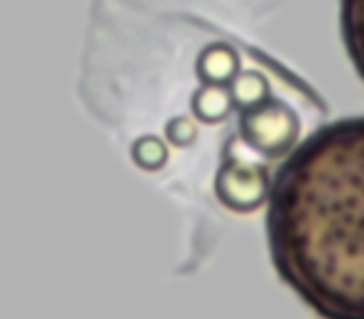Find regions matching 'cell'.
<instances>
[{
    "instance_id": "obj_1",
    "label": "cell",
    "mask_w": 364,
    "mask_h": 319,
    "mask_svg": "<svg viewBox=\"0 0 364 319\" xmlns=\"http://www.w3.org/2000/svg\"><path fill=\"white\" fill-rule=\"evenodd\" d=\"M279 279L324 319H364V117H342L287 152L267 195Z\"/></svg>"
},
{
    "instance_id": "obj_2",
    "label": "cell",
    "mask_w": 364,
    "mask_h": 319,
    "mask_svg": "<svg viewBox=\"0 0 364 319\" xmlns=\"http://www.w3.org/2000/svg\"><path fill=\"white\" fill-rule=\"evenodd\" d=\"M299 137V117L287 102L272 95L240 112V140L264 157H284Z\"/></svg>"
},
{
    "instance_id": "obj_3",
    "label": "cell",
    "mask_w": 364,
    "mask_h": 319,
    "mask_svg": "<svg viewBox=\"0 0 364 319\" xmlns=\"http://www.w3.org/2000/svg\"><path fill=\"white\" fill-rule=\"evenodd\" d=\"M269 180L267 168L257 163H245L242 157L230 155V147H225L223 165L215 178V195L225 207L235 212H250L267 202L269 195Z\"/></svg>"
},
{
    "instance_id": "obj_4",
    "label": "cell",
    "mask_w": 364,
    "mask_h": 319,
    "mask_svg": "<svg viewBox=\"0 0 364 319\" xmlns=\"http://www.w3.org/2000/svg\"><path fill=\"white\" fill-rule=\"evenodd\" d=\"M200 82H215V85H230L240 72V55L230 43H210L200 50L195 63Z\"/></svg>"
},
{
    "instance_id": "obj_5",
    "label": "cell",
    "mask_w": 364,
    "mask_h": 319,
    "mask_svg": "<svg viewBox=\"0 0 364 319\" xmlns=\"http://www.w3.org/2000/svg\"><path fill=\"white\" fill-rule=\"evenodd\" d=\"M342 40L354 70L364 80V0H342Z\"/></svg>"
},
{
    "instance_id": "obj_6",
    "label": "cell",
    "mask_w": 364,
    "mask_h": 319,
    "mask_svg": "<svg viewBox=\"0 0 364 319\" xmlns=\"http://www.w3.org/2000/svg\"><path fill=\"white\" fill-rule=\"evenodd\" d=\"M235 100L230 85H215V82H200V87L193 92V115L200 122H223L232 115Z\"/></svg>"
},
{
    "instance_id": "obj_7",
    "label": "cell",
    "mask_w": 364,
    "mask_h": 319,
    "mask_svg": "<svg viewBox=\"0 0 364 319\" xmlns=\"http://www.w3.org/2000/svg\"><path fill=\"white\" fill-rule=\"evenodd\" d=\"M230 92H232L235 110L242 112L267 100L269 82H267V77L257 70H240L237 75H235V80L230 82Z\"/></svg>"
},
{
    "instance_id": "obj_8",
    "label": "cell",
    "mask_w": 364,
    "mask_h": 319,
    "mask_svg": "<svg viewBox=\"0 0 364 319\" xmlns=\"http://www.w3.org/2000/svg\"><path fill=\"white\" fill-rule=\"evenodd\" d=\"M132 163L140 165L142 170H160L167 163V147L160 137L155 135H145L140 140L132 142L130 147Z\"/></svg>"
},
{
    "instance_id": "obj_9",
    "label": "cell",
    "mask_w": 364,
    "mask_h": 319,
    "mask_svg": "<svg viewBox=\"0 0 364 319\" xmlns=\"http://www.w3.org/2000/svg\"><path fill=\"white\" fill-rule=\"evenodd\" d=\"M165 137L172 142V145L188 147L198 140V125L190 117H172L165 127Z\"/></svg>"
}]
</instances>
